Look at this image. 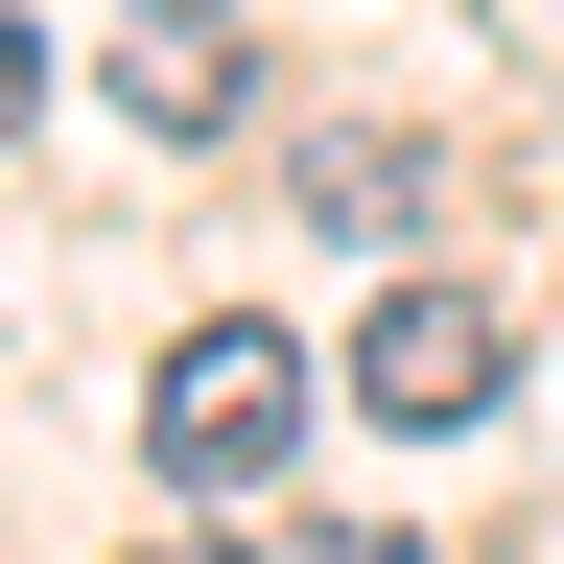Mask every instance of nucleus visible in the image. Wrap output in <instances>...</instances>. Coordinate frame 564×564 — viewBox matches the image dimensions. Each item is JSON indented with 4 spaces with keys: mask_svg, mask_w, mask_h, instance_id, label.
Wrapping results in <instances>:
<instances>
[{
    "mask_svg": "<svg viewBox=\"0 0 564 564\" xmlns=\"http://www.w3.org/2000/svg\"><path fill=\"white\" fill-rule=\"evenodd\" d=\"M95 70H118V118H141V141H236V118H259L236 0H118V24H95Z\"/></svg>",
    "mask_w": 564,
    "mask_h": 564,
    "instance_id": "f03ea898",
    "label": "nucleus"
},
{
    "mask_svg": "<svg viewBox=\"0 0 564 564\" xmlns=\"http://www.w3.org/2000/svg\"><path fill=\"white\" fill-rule=\"evenodd\" d=\"M24 95H47V47H24V24H0V141H24Z\"/></svg>",
    "mask_w": 564,
    "mask_h": 564,
    "instance_id": "423d86ee",
    "label": "nucleus"
},
{
    "mask_svg": "<svg viewBox=\"0 0 564 564\" xmlns=\"http://www.w3.org/2000/svg\"><path fill=\"white\" fill-rule=\"evenodd\" d=\"M282 564H423V541L400 518H329V541H282Z\"/></svg>",
    "mask_w": 564,
    "mask_h": 564,
    "instance_id": "39448f33",
    "label": "nucleus"
},
{
    "mask_svg": "<svg viewBox=\"0 0 564 564\" xmlns=\"http://www.w3.org/2000/svg\"><path fill=\"white\" fill-rule=\"evenodd\" d=\"M306 212H329V236H400V212H423V141H377V118L306 141Z\"/></svg>",
    "mask_w": 564,
    "mask_h": 564,
    "instance_id": "20e7f679",
    "label": "nucleus"
},
{
    "mask_svg": "<svg viewBox=\"0 0 564 564\" xmlns=\"http://www.w3.org/2000/svg\"><path fill=\"white\" fill-rule=\"evenodd\" d=\"M141 447H165L188 494H259L282 447H306V352H282L259 306H212V329L165 352V400H141Z\"/></svg>",
    "mask_w": 564,
    "mask_h": 564,
    "instance_id": "f257e3e1",
    "label": "nucleus"
},
{
    "mask_svg": "<svg viewBox=\"0 0 564 564\" xmlns=\"http://www.w3.org/2000/svg\"><path fill=\"white\" fill-rule=\"evenodd\" d=\"M352 377H377V423H470L494 377H518V329H494L470 282H400V306H377V352H352Z\"/></svg>",
    "mask_w": 564,
    "mask_h": 564,
    "instance_id": "7ed1b4c3",
    "label": "nucleus"
},
{
    "mask_svg": "<svg viewBox=\"0 0 564 564\" xmlns=\"http://www.w3.org/2000/svg\"><path fill=\"white\" fill-rule=\"evenodd\" d=\"M141 564H212V541H141Z\"/></svg>",
    "mask_w": 564,
    "mask_h": 564,
    "instance_id": "0eeeda50",
    "label": "nucleus"
}]
</instances>
